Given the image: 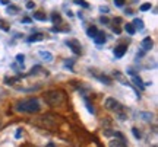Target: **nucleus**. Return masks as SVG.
<instances>
[{
  "instance_id": "nucleus-1",
  "label": "nucleus",
  "mask_w": 158,
  "mask_h": 147,
  "mask_svg": "<svg viewBox=\"0 0 158 147\" xmlns=\"http://www.w3.org/2000/svg\"><path fill=\"white\" fill-rule=\"evenodd\" d=\"M40 108H41V105H40L38 99H35V98H29V99L21 101L16 105V109L19 112H28V114L38 112Z\"/></svg>"
},
{
  "instance_id": "nucleus-2",
  "label": "nucleus",
  "mask_w": 158,
  "mask_h": 147,
  "mask_svg": "<svg viewBox=\"0 0 158 147\" xmlns=\"http://www.w3.org/2000/svg\"><path fill=\"white\" fill-rule=\"evenodd\" d=\"M44 101L50 105V106H57V105H62L66 101V96L62 91H50L44 95Z\"/></svg>"
},
{
  "instance_id": "nucleus-3",
  "label": "nucleus",
  "mask_w": 158,
  "mask_h": 147,
  "mask_svg": "<svg viewBox=\"0 0 158 147\" xmlns=\"http://www.w3.org/2000/svg\"><path fill=\"white\" fill-rule=\"evenodd\" d=\"M106 106L110 109V111H114V112L118 115V118L120 119H126V112H124V108L118 103L116 99L113 98H108L107 101H106Z\"/></svg>"
},
{
  "instance_id": "nucleus-4",
  "label": "nucleus",
  "mask_w": 158,
  "mask_h": 147,
  "mask_svg": "<svg viewBox=\"0 0 158 147\" xmlns=\"http://www.w3.org/2000/svg\"><path fill=\"white\" fill-rule=\"evenodd\" d=\"M110 147H126V140H124V137L122 136L120 133H117V134H116V138L111 140V143H110Z\"/></svg>"
},
{
  "instance_id": "nucleus-5",
  "label": "nucleus",
  "mask_w": 158,
  "mask_h": 147,
  "mask_svg": "<svg viewBox=\"0 0 158 147\" xmlns=\"http://www.w3.org/2000/svg\"><path fill=\"white\" fill-rule=\"evenodd\" d=\"M66 45L70 48V50L73 51L75 54H81V44H79V41L78 40H69L66 41Z\"/></svg>"
},
{
  "instance_id": "nucleus-6",
  "label": "nucleus",
  "mask_w": 158,
  "mask_h": 147,
  "mask_svg": "<svg viewBox=\"0 0 158 147\" xmlns=\"http://www.w3.org/2000/svg\"><path fill=\"white\" fill-rule=\"evenodd\" d=\"M126 51H127V47H126V45H123V44H122V45H117L113 50L114 57H116V58H122V57L126 54Z\"/></svg>"
},
{
  "instance_id": "nucleus-7",
  "label": "nucleus",
  "mask_w": 158,
  "mask_h": 147,
  "mask_svg": "<svg viewBox=\"0 0 158 147\" xmlns=\"http://www.w3.org/2000/svg\"><path fill=\"white\" fill-rule=\"evenodd\" d=\"M129 74H130V76H132V80H133V83H135V85L138 86L139 89H143V87H145V85L142 83L141 77H139L138 74H135V73H133V72H132V70H129Z\"/></svg>"
},
{
  "instance_id": "nucleus-8",
  "label": "nucleus",
  "mask_w": 158,
  "mask_h": 147,
  "mask_svg": "<svg viewBox=\"0 0 158 147\" xmlns=\"http://www.w3.org/2000/svg\"><path fill=\"white\" fill-rule=\"evenodd\" d=\"M152 45H154V42L149 37L143 38V41H142V51H143V52H145V51H149L152 48Z\"/></svg>"
},
{
  "instance_id": "nucleus-9",
  "label": "nucleus",
  "mask_w": 158,
  "mask_h": 147,
  "mask_svg": "<svg viewBox=\"0 0 158 147\" xmlns=\"http://www.w3.org/2000/svg\"><path fill=\"white\" fill-rule=\"evenodd\" d=\"M94 41H95V44L97 45H101V44H104L106 41H107V38H106V34L104 32H100L98 31V34L94 37Z\"/></svg>"
},
{
  "instance_id": "nucleus-10",
  "label": "nucleus",
  "mask_w": 158,
  "mask_h": 147,
  "mask_svg": "<svg viewBox=\"0 0 158 147\" xmlns=\"http://www.w3.org/2000/svg\"><path fill=\"white\" fill-rule=\"evenodd\" d=\"M40 57L45 61H53V54L48 51H40Z\"/></svg>"
},
{
  "instance_id": "nucleus-11",
  "label": "nucleus",
  "mask_w": 158,
  "mask_h": 147,
  "mask_svg": "<svg viewBox=\"0 0 158 147\" xmlns=\"http://www.w3.org/2000/svg\"><path fill=\"white\" fill-rule=\"evenodd\" d=\"M132 25H133V28H135V29H139V31H142V29H143V21H142V19H139V17L133 19Z\"/></svg>"
},
{
  "instance_id": "nucleus-12",
  "label": "nucleus",
  "mask_w": 158,
  "mask_h": 147,
  "mask_svg": "<svg viewBox=\"0 0 158 147\" xmlns=\"http://www.w3.org/2000/svg\"><path fill=\"white\" fill-rule=\"evenodd\" d=\"M43 40H44V35L43 34H34L28 38V42H38V41H43Z\"/></svg>"
},
{
  "instance_id": "nucleus-13",
  "label": "nucleus",
  "mask_w": 158,
  "mask_h": 147,
  "mask_svg": "<svg viewBox=\"0 0 158 147\" xmlns=\"http://www.w3.org/2000/svg\"><path fill=\"white\" fill-rule=\"evenodd\" d=\"M32 17L37 19V21H45V19H47L44 12H34V13H32Z\"/></svg>"
},
{
  "instance_id": "nucleus-14",
  "label": "nucleus",
  "mask_w": 158,
  "mask_h": 147,
  "mask_svg": "<svg viewBox=\"0 0 158 147\" xmlns=\"http://www.w3.org/2000/svg\"><path fill=\"white\" fill-rule=\"evenodd\" d=\"M97 34H98V29H97V26H89V28H88V31H86V35H88L89 38H94Z\"/></svg>"
},
{
  "instance_id": "nucleus-15",
  "label": "nucleus",
  "mask_w": 158,
  "mask_h": 147,
  "mask_svg": "<svg viewBox=\"0 0 158 147\" xmlns=\"http://www.w3.org/2000/svg\"><path fill=\"white\" fill-rule=\"evenodd\" d=\"M124 29H126V32H127L129 35H133L136 32V29L133 28V25H132V23H126V25H124Z\"/></svg>"
},
{
  "instance_id": "nucleus-16",
  "label": "nucleus",
  "mask_w": 158,
  "mask_h": 147,
  "mask_svg": "<svg viewBox=\"0 0 158 147\" xmlns=\"http://www.w3.org/2000/svg\"><path fill=\"white\" fill-rule=\"evenodd\" d=\"M0 29H2V31H6V32H7V31L10 29V26H9V23L6 22V21L0 19Z\"/></svg>"
},
{
  "instance_id": "nucleus-17",
  "label": "nucleus",
  "mask_w": 158,
  "mask_h": 147,
  "mask_svg": "<svg viewBox=\"0 0 158 147\" xmlns=\"http://www.w3.org/2000/svg\"><path fill=\"white\" fill-rule=\"evenodd\" d=\"M18 10H19V7H18V6H13V5L7 6V12H9V13H16Z\"/></svg>"
},
{
  "instance_id": "nucleus-18",
  "label": "nucleus",
  "mask_w": 158,
  "mask_h": 147,
  "mask_svg": "<svg viewBox=\"0 0 158 147\" xmlns=\"http://www.w3.org/2000/svg\"><path fill=\"white\" fill-rule=\"evenodd\" d=\"M84 101H85V105H86V108H88V111H89L91 114H94V108L91 106V102L88 101V98H84Z\"/></svg>"
},
{
  "instance_id": "nucleus-19",
  "label": "nucleus",
  "mask_w": 158,
  "mask_h": 147,
  "mask_svg": "<svg viewBox=\"0 0 158 147\" xmlns=\"http://www.w3.org/2000/svg\"><path fill=\"white\" fill-rule=\"evenodd\" d=\"M132 133H133V136H135V138H138V140H141V133L138 131V128H136V127H133V128H132Z\"/></svg>"
},
{
  "instance_id": "nucleus-20",
  "label": "nucleus",
  "mask_w": 158,
  "mask_h": 147,
  "mask_svg": "<svg viewBox=\"0 0 158 147\" xmlns=\"http://www.w3.org/2000/svg\"><path fill=\"white\" fill-rule=\"evenodd\" d=\"M75 3L78 6H82V7H89V5L86 2H84V0H75Z\"/></svg>"
},
{
  "instance_id": "nucleus-21",
  "label": "nucleus",
  "mask_w": 158,
  "mask_h": 147,
  "mask_svg": "<svg viewBox=\"0 0 158 147\" xmlns=\"http://www.w3.org/2000/svg\"><path fill=\"white\" fill-rule=\"evenodd\" d=\"M51 19H53V22H54V23H56V22H60V15L54 12V13L51 15Z\"/></svg>"
},
{
  "instance_id": "nucleus-22",
  "label": "nucleus",
  "mask_w": 158,
  "mask_h": 147,
  "mask_svg": "<svg viewBox=\"0 0 158 147\" xmlns=\"http://www.w3.org/2000/svg\"><path fill=\"white\" fill-rule=\"evenodd\" d=\"M149 9H151V3H143V5L141 6L142 12H147V10H149Z\"/></svg>"
},
{
  "instance_id": "nucleus-23",
  "label": "nucleus",
  "mask_w": 158,
  "mask_h": 147,
  "mask_svg": "<svg viewBox=\"0 0 158 147\" xmlns=\"http://www.w3.org/2000/svg\"><path fill=\"white\" fill-rule=\"evenodd\" d=\"M23 58H25V57H23V54H18V56H16V61L19 63V64H23Z\"/></svg>"
},
{
  "instance_id": "nucleus-24",
  "label": "nucleus",
  "mask_w": 158,
  "mask_h": 147,
  "mask_svg": "<svg viewBox=\"0 0 158 147\" xmlns=\"http://www.w3.org/2000/svg\"><path fill=\"white\" fill-rule=\"evenodd\" d=\"M114 5L117 6V7H122V6H124V0H113Z\"/></svg>"
},
{
  "instance_id": "nucleus-25",
  "label": "nucleus",
  "mask_w": 158,
  "mask_h": 147,
  "mask_svg": "<svg viewBox=\"0 0 158 147\" xmlns=\"http://www.w3.org/2000/svg\"><path fill=\"white\" fill-rule=\"evenodd\" d=\"M34 2H27V7H28V9H34Z\"/></svg>"
},
{
  "instance_id": "nucleus-26",
  "label": "nucleus",
  "mask_w": 158,
  "mask_h": 147,
  "mask_svg": "<svg viewBox=\"0 0 158 147\" xmlns=\"http://www.w3.org/2000/svg\"><path fill=\"white\" fill-rule=\"evenodd\" d=\"M100 10H101L102 13H108V7L107 6H101V7H100Z\"/></svg>"
},
{
  "instance_id": "nucleus-27",
  "label": "nucleus",
  "mask_w": 158,
  "mask_h": 147,
  "mask_svg": "<svg viewBox=\"0 0 158 147\" xmlns=\"http://www.w3.org/2000/svg\"><path fill=\"white\" fill-rule=\"evenodd\" d=\"M100 22H102V23H108V19H107V17H100Z\"/></svg>"
},
{
  "instance_id": "nucleus-28",
  "label": "nucleus",
  "mask_w": 158,
  "mask_h": 147,
  "mask_svg": "<svg viewBox=\"0 0 158 147\" xmlns=\"http://www.w3.org/2000/svg\"><path fill=\"white\" fill-rule=\"evenodd\" d=\"M22 22H23V23H31V19H29V17H23Z\"/></svg>"
},
{
  "instance_id": "nucleus-29",
  "label": "nucleus",
  "mask_w": 158,
  "mask_h": 147,
  "mask_svg": "<svg viewBox=\"0 0 158 147\" xmlns=\"http://www.w3.org/2000/svg\"><path fill=\"white\" fill-rule=\"evenodd\" d=\"M0 3H3V5H7V0H0Z\"/></svg>"
},
{
  "instance_id": "nucleus-30",
  "label": "nucleus",
  "mask_w": 158,
  "mask_h": 147,
  "mask_svg": "<svg viewBox=\"0 0 158 147\" xmlns=\"http://www.w3.org/2000/svg\"><path fill=\"white\" fill-rule=\"evenodd\" d=\"M154 147H157V146H154Z\"/></svg>"
}]
</instances>
